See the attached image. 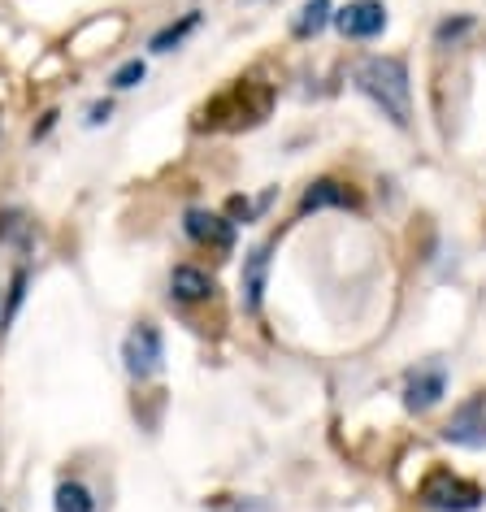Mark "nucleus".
<instances>
[{
	"mask_svg": "<svg viewBox=\"0 0 486 512\" xmlns=\"http://www.w3.org/2000/svg\"><path fill=\"white\" fill-rule=\"evenodd\" d=\"M352 79L382 109V118H391L400 131L413 126V79H408L404 57H387V53L365 57Z\"/></svg>",
	"mask_w": 486,
	"mask_h": 512,
	"instance_id": "1",
	"label": "nucleus"
},
{
	"mask_svg": "<svg viewBox=\"0 0 486 512\" xmlns=\"http://www.w3.org/2000/svg\"><path fill=\"white\" fill-rule=\"evenodd\" d=\"M270 105H274V92L265 83H252V79H239L230 92H222L204 109V122L209 126H222V131H239V126H257L270 118Z\"/></svg>",
	"mask_w": 486,
	"mask_h": 512,
	"instance_id": "2",
	"label": "nucleus"
},
{
	"mask_svg": "<svg viewBox=\"0 0 486 512\" xmlns=\"http://www.w3.org/2000/svg\"><path fill=\"white\" fill-rule=\"evenodd\" d=\"M417 495H421V504L434 508V512H473L486 499L478 482L460 478L452 469H430L426 478H421Z\"/></svg>",
	"mask_w": 486,
	"mask_h": 512,
	"instance_id": "3",
	"label": "nucleus"
},
{
	"mask_svg": "<svg viewBox=\"0 0 486 512\" xmlns=\"http://www.w3.org/2000/svg\"><path fill=\"white\" fill-rule=\"evenodd\" d=\"M122 361H126V374L139 378V382L157 378L161 365H165V339H161V330L152 326V322H139L131 335H126V343H122Z\"/></svg>",
	"mask_w": 486,
	"mask_h": 512,
	"instance_id": "4",
	"label": "nucleus"
},
{
	"mask_svg": "<svg viewBox=\"0 0 486 512\" xmlns=\"http://www.w3.org/2000/svg\"><path fill=\"white\" fill-rule=\"evenodd\" d=\"M443 439L456 447H469V452H482L486 447V391L469 395L465 404H456V413L447 417Z\"/></svg>",
	"mask_w": 486,
	"mask_h": 512,
	"instance_id": "5",
	"label": "nucleus"
},
{
	"mask_svg": "<svg viewBox=\"0 0 486 512\" xmlns=\"http://www.w3.org/2000/svg\"><path fill=\"white\" fill-rule=\"evenodd\" d=\"M335 27L348 35V40H378L387 31V5L382 0H348L343 9H335Z\"/></svg>",
	"mask_w": 486,
	"mask_h": 512,
	"instance_id": "6",
	"label": "nucleus"
},
{
	"mask_svg": "<svg viewBox=\"0 0 486 512\" xmlns=\"http://www.w3.org/2000/svg\"><path fill=\"white\" fill-rule=\"evenodd\" d=\"M183 230L200 248H213V252H230L235 248V222L213 209H187L183 213Z\"/></svg>",
	"mask_w": 486,
	"mask_h": 512,
	"instance_id": "7",
	"label": "nucleus"
},
{
	"mask_svg": "<svg viewBox=\"0 0 486 512\" xmlns=\"http://www.w3.org/2000/svg\"><path fill=\"white\" fill-rule=\"evenodd\" d=\"M447 391V369L443 365H421L408 374V387H404V404L413 408V413H426V408H434L443 400Z\"/></svg>",
	"mask_w": 486,
	"mask_h": 512,
	"instance_id": "8",
	"label": "nucleus"
},
{
	"mask_svg": "<svg viewBox=\"0 0 486 512\" xmlns=\"http://www.w3.org/2000/svg\"><path fill=\"white\" fill-rule=\"evenodd\" d=\"M217 283L204 270H196V265H174L170 270V300L174 304H204L213 300Z\"/></svg>",
	"mask_w": 486,
	"mask_h": 512,
	"instance_id": "9",
	"label": "nucleus"
},
{
	"mask_svg": "<svg viewBox=\"0 0 486 512\" xmlns=\"http://www.w3.org/2000/svg\"><path fill=\"white\" fill-rule=\"evenodd\" d=\"M356 204V191L339 178H317L309 183V191L300 196V213H322V209H352Z\"/></svg>",
	"mask_w": 486,
	"mask_h": 512,
	"instance_id": "10",
	"label": "nucleus"
},
{
	"mask_svg": "<svg viewBox=\"0 0 486 512\" xmlns=\"http://www.w3.org/2000/svg\"><path fill=\"white\" fill-rule=\"evenodd\" d=\"M265 274H270V243H261V248H252L248 256H243V309L248 313L261 309Z\"/></svg>",
	"mask_w": 486,
	"mask_h": 512,
	"instance_id": "11",
	"label": "nucleus"
},
{
	"mask_svg": "<svg viewBox=\"0 0 486 512\" xmlns=\"http://www.w3.org/2000/svg\"><path fill=\"white\" fill-rule=\"evenodd\" d=\"M53 508L57 512H96V495H92V486H87V482L66 478L53 491Z\"/></svg>",
	"mask_w": 486,
	"mask_h": 512,
	"instance_id": "12",
	"label": "nucleus"
},
{
	"mask_svg": "<svg viewBox=\"0 0 486 512\" xmlns=\"http://www.w3.org/2000/svg\"><path fill=\"white\" fill-rule=\"evenodd\" d=\"M330 18H335L330 14V0H304L296 9V18H291V35H296V40H309V35L322 31Z\"/></svg>",
	"mask_w": 486,
	"mask_h": 512,
	"instance_id": "13",
	"label": "nucleus"
},
{
	"mask_svg": "<svg viewBox=\"0 0 486 512\" xmlns=\"http://www.w3.org/2000/svg\"><path fill=\"white\" fill-rule=\"evenodd\" d=\"M196 27H200V9H191V14H183L178 22H170V27H161L157 35H152V44H148V48H152V53H170V48L183 44Z\"/></svg>",
	"mask_w": 486,
	"mask_h": 512,
	"instance_id": "14",
	"label": "nucleus"
},
{
	"mask_svg": "<svg viewBox=\"0 0 486 512\" xmlns=\"http://www.w3.org/2000/svg\"><path fill=\"white\" fill-rule=\"evenodd\" d=\"M22 300H27V270H14V278H9V291H5V313H0V330H5V326L18 317Z\"/></svg>",
	"mask_w": 486,
	"mask_h": 512,
	"instance_id": "15",
	"label": "nucleus"
},
{
	"mask_svg": "<svg viewBox=\"0 0 486 512\" xmlns=\"http://www.w3.org/2000/svg\"><path fill=\"white\" fill-rule=\"evenodd\" d=\"M144 74H148V66H144V61H126V66H118V70H113V87H118V92H131V87H139V83H144Z\"/></svg>",
	"mask_w": 486,
	"mask_h": 512,
	"instance_id": "16",
	"label": "nucleus"
},
{
	"mask_svg": "<svg viewBox=\"0 0 486 512\" xmlns=\"http://www.w3.org/2000/svg\"><path fill=\"white\" fill-rule=\"evenodd\" d=\"M0 222H5V226H0V239H22V235H27V222H22V213H18V209H14V213H5Z\"/></svg>",
	"mask_w": 486,
	"mask_h": 512,
	"instance_id": "17",
	"label": "nucleus"
}]
</instances>
